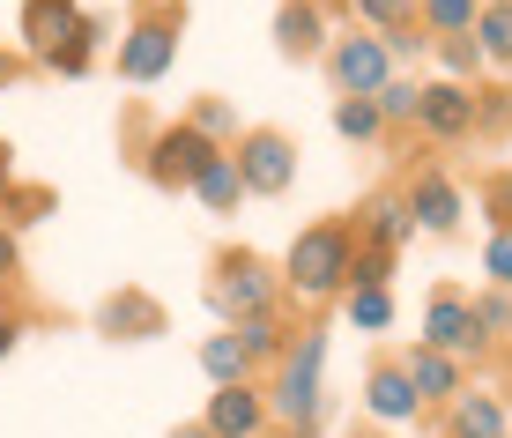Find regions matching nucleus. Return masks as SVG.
Masks as SVG:
<instances>
[{
	"mask_svg": "<svg viewBox=\"0 0 512 438\" xmlns=\"http://www.w3.org/2000/svg\"><path fill=\"white\" fill-rule=\"evenodd\" d=\"M423 127L438 134V142H461V134L475 127V97L461 90V82H438V90H423Z\"/></svg>",
	"mask_w": 512,
	"mask_h": 438,
	"instance_id": "nucleus-11",
	"label": "nucleus"
},
{
	"mask_svg": "<svg viewBox=\"0 0 512 438\" xmlns=\"http://www.w3.org/2000/svg\"><path fill=\"white\" fill-rule=\"evenodd\" d=\"M0 194H8V142H0Z\"/></svg>",
	"mask_w": 512,
	"mask_h": 438,
	"instance_id": "nucleus-34",
	"label": "nucleus"
},
{
	"mask_svg": "<svg viewBox=\"0 0 512 438\" xmlns=\"http://www.w3.org/2000/svg\"><path fill=\"white\" fill-rule=\"evenodd\" d=\"M334 127H342L349 142H372V134H379V104L372 97H342V104H334Z\"/></svg>",
	"mask_w": 512,
	"mask_h": 438,
	"instance_id": "nucleus-22",
	"label": "nucleus"
},
{
	"mask_svg": "<svg viewBox=\"0 0 512 438\" xmlns=\"http://www.w3.org/2000/svg\"><path fill=\"white\" fill-rule=\"evenodd\" d=\"M275 38H282V52H312V45H320V8L290 0V8L275 15Z\"/></svg>",
	"mask_w": 512,
	"mask_h": 438,
	"instance_id": "nucleus-18",
	"label": "nucleus"
},
{
	"mask_svg": "<svg viewBox=\"0 0 512 438\" xmlns=\"http://www.w3.org/2000/svg\"><path fill=\"white\" fill-rule=\"evenodd\" d=\"M475 45H483L490 60H512V0H505V8H490L483 23H475Z\"/></svg>",
	"mask_w": 512,
	"mask_h": 438,
	"instance_id": "nucleus-24",
	"label": "nucleus"
},
{
	"mask_svg": "<svg viewBox=\"0 0 512 438\" xmlns=\"http://www.w3.org/2000/svg\"><path fill=\"white\" fill-rule=\"evenodd\" d=\"M231 156H238L245 194H282V186L297 179V149L282 142V134H245V142H238Z\"/></svg>",
	"mask_w": 512,
	"mask_h": 438,
	"instance_id": "nucleus-4",
	"label": "nucleus"
},
{
	"mask_svg": "<svg viewBox=\"0 0 512 438\" xmlns=\"http://www.w3.org/2000/svg\"><path fill=\"white\" fill-rule=\"evenodd\" d=\"M349 268H357V245H349L342 223H312L290 245V290L297 297H334L349 290Z\"/></svg>",
	"mask_w": 512,
	"mask_h": 438,
	"instance_id": "nucleus-1",
	"label": "nucleus"
},
{
	"mask_svg": "<svg viewBox=\"0 0 512 438\" xmlns=\"http://www.w3.org/2000/svg\"><path fill=\"white\" fill-rule=\"evenodd\" d=\"M245 364H253V357L238 349V335H208L201 342V372L216 379V387H245Z\"/></svg>",
	"mask_w": 512,
	"mask_h": 438,
	"instance_id": "nucleus-15",
	"label": "nucleus"
},
{
	"mask_svg": "<svg viewBox=\"0 0 512 438\" xmlns=\"http://www.w3.org/2000/svg\"><path fill=\"white\" fill-rule=\"evenodd\" d=\"M171 438H208V424H179V431H171Z\"/></svg>",
	"mask_w": 512,
	"mask_h": 438,
	"instance_id": "nucleus-33",
	"label": "nucleus"
},
{
	"mask_svg": "<svg viewBox=\"0 0 512 438\" xmlns=\"http://www.w3.org/2000/svg\"><path fill=\"white\" fill-rule=\"evenodd\" d=\"M193 194H201L208 208H238V194H245V179H238V156H216V164L193 179Z\"/></svg>",
	"mask_w": 512,
	"mask_h": 438,
	"instance_id": "nucleus-17",
	"label": "nucleus"
},
{
	"mask_svg": "<svg viewBox=\"0 0 512 438\" xmlns=\"http://www.w3.org/2000/svg\"><path fill=\"white\" fill-rule=\"evenodd\" d=\"M238 349H245V357H275V349H282L275 312H253V320H238Z\"/></svg>",
	"mask_w": 512,
	"mask_h": 438,
	"instance_id": "nucleus-23",
	"label": "nucleus"
},
{
	"mask_svg": "<svg viewBox=\"0 0 512 438\" xmlns=\"http://www.w3.org/2000/svg\"><path fill=\"white\" fill-rule=\"evenodd\" d=\"M483 268H490V283H505V290H512V231H498V238H490Z\"/></svg>",
	"mask_w": 512,
	"mask_h": 438,
	"instance_id": "nucleus-28",
	"label": "nucleus"
},
{
	"mask_svg": "<svg viewBox=\"0 0 512 438\" xmlns=\"http://www.w3.org/2000/svg\"><path fill=\"white\" fill-rule=\"evenodd\" d=\"M8 75H15V60H8V52H0V82H8Z\"/></svg>",
	"mask_w": 512,
	"mask_h": 438,
	"instance_id": "nucleus-35",
	"label": "nucleus"
},
{
	"mask_svg": "<svg viewBox=\"0 0 512 438\" xmlns=\"http://www.w3.org/2000/svg\"><path fill=\"white\" fill-rule=\"evenodd\" d=\"M498 8H505V0H498Z\"/></svg>",
	"mask_w": 512,
	"mask_h": 438,
	"instance_id": "nucleus-37",
	"label": "nucleus"
},
{
	"mask_svg": "<svg viewBox=\"0 0 512 438\" xmlns=\"http://www.w3.org/2000/svg\"><path fill=\"white\" fill-rule=\"evenodd\" d=\"M401 372H409V387H416V401H446V394H461V364L446 357V349H409V364H401Z\"/></svg>",
	"mask_w": 512,
	"mask_h": 438,
	"instance_id": "nucleus-12",
	"label": "nucleus"
},
{
	"mask_svg": "<svg viewBox=\"0 0 512 438\" xmlns=\"http://www.w3.org/2000/svg\"><path fill=\"white\" fill-rule=\"evenodd\" d=\"M505 320H512V297H505Z\"/></svg>",
	"mask_w": 512,
	"mask_h": 438,
	"instance_id": "nucleus-36",
	"label": "nucleus"
},
{
	"mask_svg": "<svg viewBox=\"0 0 512 438\" xmlns=\"http://www.w3.org/2000/svg\"><path fill=\"white\" fill-rule=\"evenodd\" d=\"M104 327H112V335H119V327H141V335H149V327H156V305H141V297H119V305H104Z\"/></svg>",
	"mask_w": 512,
	"mask_h": 438,
	"instance_id": "nucleus-27",
	"label": "nucleus"
},
{
	"mask_svg": "<svg viewBox=\"0 0 512 438\" xmlns=\"http://www.w3.org/2000/svg\"><path fill=\"white\" fill-rule=\"evenodd\" d=\"M216 142H208L201 127H171V134H156V156H149V179H164V186H193L208 164H216Z\"/></svg>",
	"mask_w": 512,
	"mask_h": 438,
	"instance_id": "nucleus-5",
	"label": "nucleus"
},
{
	"mask_svg": "<svg viewBox=\"0 0 512 438\" xmlns=\"http://www.w3.org/2000/svg\"><path fill=\"white\" fill-rule=\"evenodd\" d=\"M15 342H23V327H15V320H0V357H8Z\"/></svg>",
	"mask_w": 512,
	"mask_h": 438,
	"instance_id": "nucleus-31",
	"label": "nucleus"
},
{
	"mask_svg": "<svg viewBox=\"0 0 512 438\" xmlns=\"http://www.w3.org/2000/svg\"><path fill=\"white\" fill-rule=\"evenodd\" d=\"M216 312H238V320H253V312H268V268L260 260H223V283H216Z\"/></svg>",
	"mask_w": 512,
	"mask_h": 438,
	"instance_id": "nucleus-9",
	"label": "nucleus"
},
{
	"mask_svg": "<svg viewBox=\"0 0 512 438\" xmlns=\"http://www.w3.org/2000/svg\"><path fill=\"white\" fill-rule=\"evenodd\" d=\"M475 60H483V45H475V38H453V45H446V67H453V75H468Z\"/></svg>",
	"mask_w": 512,
	"mask_h": 438,
	"instance_id": "nucleus-29",
	"label": "nucleus"
},
{
	"mask_svg": "<svg viewBox=\"0 0 512 438\" xmlns=\"http://www.w3.org/2000/svg\"><path fill=\"white\" fill-rule=\"evenodd\" d=\"M171 52H179V30L149 15V23H134L127 45H119V75H127V82H156L171 67Z\"/></svg>",
	"mask_w": 512,
	"mask_h": 438,
	"instance_id": "nucleus-8",
	"label": "nucleus"
},
{
	"mask_svg": "<svg viewBox=\"0 0 512 438\" xmlns=\"http://www.w3.org/2000/svg\"><path fill=\"white\" fill-rule=\"evenodd\" d=\"M416 8H423V0H357V15H364V23H379V30H409Z\"/></svg>",
	"mask_w": 512,
	"mask_h": 438,
	"instance_id": "nucleus-26",
	"label": "nucleus"
},
{
	"mask_svg": "<svg viewBox=\"0 0 512 438\" xmlns=\"http://www.w3.org/2000/svg\"><path fill=\"white\" fill-rule=\"evenodd\" d=\"M409 216L423 223V231H453V223H461V194H453L438 171H423V179L409 186Z\"/></svg>",
	"mask_w": 512,
	"mask_h": 438,
	"instance_id": "nucleus-13",
	"label": "nucleus"
},
{
	"mask_svg": "<svg viewBox=\"0 0 512 438\" xmlns=\"http://www.w3.org/2000/svg\"><path fill=\"white\" fill-rule=\"evenodd\" d=\"M364 231L379 238V253H394L401 238L416 231V216H409V201H372V216H364Z\"/></svg>",
	"mask_w": 512,
	"mask_h": 438,
	"instance_id": "nucleus-19",
	"label": "nucleus"
},
{
	"mask_svg": "<svg viewBox=\"0 0 512 438\" xmlns=\"http://www.w3.org/2000/svg\"><path fill=\"white\" fill-rule=\"evenodd\" d=\"M364 401H372V416H386V424H409V416L423 409L401 364H379V372H372V387H364Z\"/></svg>",
	"mask_w": 512,
	"mask_h": 438,
	"instance_id": "nucleus-14",
	"label": "nucleus"
},
{
	"mask_svg": "<svg viewBox=\"0 0 512 438\" xmlns=\"http://www.w3.org/2000/svg\"><path fill=\"white\" fill-rule=\"evenodd\" d=\"M201 134H231V104H201V119H193Z\"/></svg>",
	"mask_w": 512,
	"mask_h": 438,
	"instance_id": "nucleus-30",
	"label": "nucleus"
},
{
	"mask_svg": "<svg viewBox=\"0 0 512 438\" xmlns=\"http://www.w3.org/2000/svg\"><path fill=\"white\" fill-rule=\"evenodd\" d=\"M453 431L461 438H505V409L490 394H461V409H453Z\"/></svg>",
	"mask_w": 512,
	"mask_h": 438,
	"instance_id": "nucleus-16",
	"label": "nucleus"
},
{
	"mask_svg": "<svg viewBox=\"0 0 512 438\" xmlns=\"http://www.w3.org/2000/svg\"><path fill=\"white\" fill-rule=\"evenodd\" d=\"M327 67H334V82H342V97H379L386 82H394V75H386V67H394L386 38H342Z\"/></svg>",
	"mask_w": 512,
	"mask_h": 438,
	"instance_id": "nucleus-6",
	"label": "nucleus"
},
{
	"mask_svg": "<svg viewBox=\"0 0 512 438\" xmlns=\"http://www.w3.org/2000/svg\"><path fill=\"white\" fill-rule=\"evenodd\" d=\"M423 342L446 349V357H468V349H483V320H475V305H461L453 290H438L431 312H423Z\"/></svg>",
	"mask_w": 512,
	"mask_h": 438,
	"instance_id": "nucleus-7",
	"label": "nucleus"
},
{
	"mask_svg": "<svg viewBox=\"0 0 512 438\" xmlns=\"http://www.w3.org/2000/svg\"><path fill=\"white\" fill-rule=\"evenodd\" d=\"M416 15L431 30H446V38H468V30H475V0H423Z\"/></svg>",
	"mask_w": 512,
	"mask_h": 438,
	"instance_id": "nucleus-21",
	"label": "nucleus"
},
{
	"mask_svg": "<svg viewBox=\"0 0 512 438\" xmlns=\"http://www.w3.org/2000/svg\"><path fill=\"white\" fill-rule=\"evenodd\" d=\"M320 364H327V335H297V349L282 357V387H275V416L282 424H297L305 431L312 416H320Z\"/></svg>",
	"mask_w": 512,
	"mask_h": 438,
	"instance_id": "nucleus-2",
	"label": "nucleus"
},
{
	"mask_svg": "<svg viewBox=\"0 0 512 438\" xmlns=\"http://www.w3.org/2000/svg\"><path fill=\"white\" fill-rule=\"evenodd\" d=\"M372 104H379V119H416L423 112V82H386Z\"/></svg>",
	"mask_w": 512,
	"mask_h": 438,
	"instance_id": "nucleus-25",
	"label": "nucleus"
},
{
	"mask_svg": "<svg viewBox=\"0 0 512 438\" xmlns=\"http://www.w3.org/2000/svg\"><path fill=\"white\" fill-rule=\"evenodd\" d=\"M23 38H30L38 60H60V52H75V45H97L104 30L82 23L75 0H30V8H23Z\"/></svg>",
	"mask_w": 512,
	"mask_h": 438,
	"instance_id": "nucleus-3",
	"label": "nucleus"
},
{
	"mask_svg": "<svg viewBox=\"0 0 512 438\" xmlns=\"http://www.w3.org/2000/svg\"><path fill=\"white\" fill-rule=\"evenodd\" d=\"M260 424H268V409H260L253 387H216V401H208V438H253Z\"/></svg>",
	"mask_w": 512,
	"mask_h": 438,
	"instance_id": "nucleus-10",
	"label": "nucleus"
},
{
	"mask_svg": "<svg viewBox=\"0 0 512 438\" xmlns=\"http://www.w3.org/2000/svg\"><path fill=\"white\" fill-rule=\"evenodd\" d=\"M349 320L379 335V327L394 320V297H386V283H349Z\"/></svg>",
	"mask_w": 512,
	"mask_h": 438,
	"instance_id": "nucleus-20",
	"label": "nucleus"
},
{
	"mask_svg": "<svg viewBox=\"0 0 512 438\" xmlns=\"http://www.w3.org/2000/svg\"><path fill=\"white\" fill-rule=\"evenodd\" d=\"M8 268H15V238L0 231V275H8Z\"/></svg>",
	"mask_w": 512,
	"mask_h": 438,
	"instance_id": "nucleus-32",
	"label": "nucleus"
}]
</instances>
